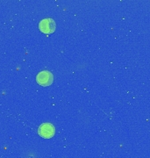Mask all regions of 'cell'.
<instances>
[{"mask_svg": "<svg viewBox=\"0 0 150 158\" xmlns=\"http://www.w3.org/2000/svg\"><path fill=\"white\" fill-rule=\"evenodd\" d=\"M38 133L40 136L43 137L45 139H49L55 135L56 128L51 123H43L40 126Z\"/></svg>", "mask_w": 150, "mask_h": 158, "instance_id": "cell-3", "label": "cell"}, {"mask_svg": "<svg viewBox=\"0 0 150 158\" xmlns=\"http://www.w3.org/2000/svg\"><path fill=\"white\" fill-rule=\"evenodd\" d=\"M56 28V21L53 19H44L39 24V29L43 34H53Z\"/></svg>", "mask_w": 150, "mask_h": 158, "instance_id": "cell-1", "label": "cell"}, {"mask_svg": "<svg viewBox=\"0 0 150 158\" xmlns=\"http://www.w3.org/2000/svg\"><path fill=\"white\" fill-rule=\"evenodd\" d=\"M54 81L53 74L48 70L40 71L36 77V82L41 86H49Z\"/></svg>", "mask_w": 150, "mask_h": 158, "instance_id": "cell-2", "label": "cell"}]
</instances>
